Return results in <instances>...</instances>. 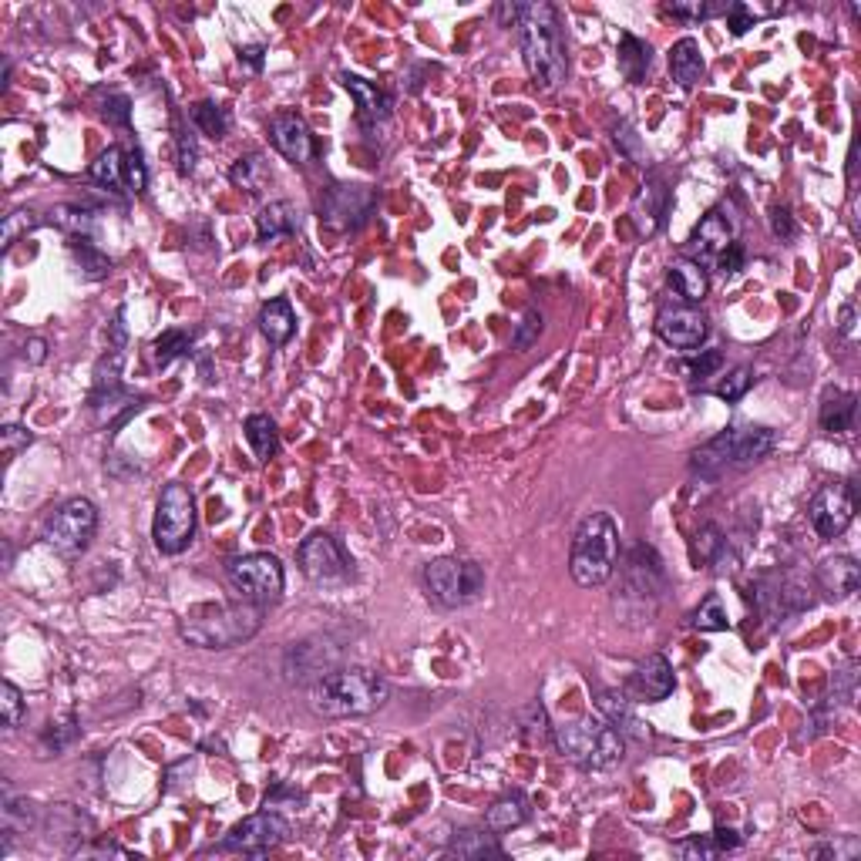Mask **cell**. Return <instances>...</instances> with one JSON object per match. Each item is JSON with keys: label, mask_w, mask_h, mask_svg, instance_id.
Segmentation results:
<instances>
[{"label": "cell", "mask_w": 861, "mask_h": 861, "mask_svg": "<svg viewBox=\"0 0 861 861\" xmlns=\"http://www.w3.org/2000/svg\"><path fill=\"white\" fill-rule=\"evenodd\" d=\"M518 41H522L525 68L535 85L552 91L566 81V41H562V21L552 4H525L518 21Z\"/></svg>", "instance_id": "obj_1"}, {"label": "cell", "mask_w": 861, "mask_h": 861, "mask_svg": "<svg viewBox=\"0 0 861 861\" xmlns=\"http://www.w3.org/2000/svg\"><path fill=\"white\" fill-rule=\"evenodd\" d=\"M391 687L374 670H337L323 673L310 687V710L320 717H367L381 710Z\"/></svg>", "instance_id": "obj_2"}, {"label": "cell", "mask_w": 861, "mask_h": 861, "mask_svg": "<svg viewBox=\"0 0 861 861\" xmlns=\"http://www.w3.org/2000/svg\"><path fill=\"white\" fill-rule=\"evenodd\" d=\"M263 626V606L256 603H219L189 609L179 626L182 640L199 650H229L253 640Z\"/></svg>", "instance_id": "obj_3"}, {"label": "cell", "mask_w": 861, "mask_h": 861, "mask_svg": "<svg viewBox=\"0 0 861 861\" xmlns=\"http://www.w3.org/2000/svg\"><path fill=\"white\" fill-rule=\"evenodd\" d=\"M619 562V529L606 512H592L582 518L576 535H572L569 572L582 589L606 586Z\"/></svg>", "instance_id": "obj_4"}, {"label": "cell", "mask_w": 861, "mask_h": 861, "mask_svg": "<svg viewBox=\"0 0 861 861\" xmlns=\"http://www.w3.org/2000/svg\"><path fill=\"white\" fill-rule=\"evenodd\" d=\"M552 740L572 764L586 767V771H606V767H616L626 754L623 734H619L609 720H599V717L562 720V724L552 727Z\"/></svg>", "instance_id": "obj_5"}, {"label": "cell", "mask_w": 861, "mask_h": 861, "mask_svg": "<svg viewBox=\"0 0 861 861\" xmlns=\"http://www.w3.org/2000/svg\"><path fill=\"white\" fill-rule=\"evenodd\" d=\"M666 589L663 559L653 545L636 542L623 559V589L616 596V613L626 623H650Z\"/></svg>", "instance_id": "obj_6"}, {"label": "cell", "mask_w": 861, "mask_h": 861, "mask_svg": "<svg viewBox=\"0 0 861 861\" xmlns=\"http://www.w3.org/2000/svg\"><path fill=\"white\" fill-rule=\"evenodd\" d=\"M774 448V431L771 428H754V424H730L717 438H710L703 448L693 451V471L714 478L720 468L727 465H751L771 455Z\"/></svg>", "instance_id": "obj_7"}, {"label": "cell", "mask_w": 861, "mask_h": 861, "mask_svg": "<svg viewBox=\"0 0 861 861\" xmlns=\"http://www.w3.org/2000/svg\"><path fill=\"white\" fill-rule=\"evenodd\" d=\"M192 535H196V498L185 485L172 481L162 488L159 505H155L152 542L165 555H179L182 549H189Z\"/></svg>", "instance_id": "obj_8"}, {"label": "cell", "mask_w": 861, "mask_h": 861, "mask_svg": "<svg viewBox=\"0 0 861 861\" xmlns=\"http://www.w3.org/2000/svg\"><path fill=\"white\" fill-rule=\"evenodd\" d=\"M424 586H428L431 599L448 609L468 606L485 592V572L478 562L458 559V555H441L424 566Z\"/></svg>", "instance_id": "obj_9"}, {"label": "cell", "mask_w": 861, "mask_h": 861, "mask_svg": "<svg viewBox=\"0 0 861 861\" xmlns=\"http://www.w3.org/2000/svg\"><path fill=\"white\" fill-rule=\"evenodd\" d=\"M226 576L246 603L266 606V603H276V599L283 596V566H280V559L270 552L239 555V559L229 562Z\"/></svg>", "instance_id": "obj_10"}, {"label": "cell", "mask_w": 861, "mask_h": 861, "mask_svg": "<svg viewBox=\"0 0 861 861\" xmlns=\"http://www.w3.org/2000/svg\"><path fill=\"white\" fill-rule=\"evenodd\" d=\"M98 529V508L88 498H71L44 522V542L61 555H81Z\"/></svg>", "instance_id": "obj_11"}, {"label": "cell", "mask_w": 861, "mask_h": 861, "mask_svg": "<svg viewBox=\"0 0 861 861\" xmlns=\"http://www.w3.org/2000/svg\"><path fill=\"white\" fill-rule=\"evenodd\" d=\"M377 206V192L370 185H330L320 196V222L337 233L360 229Z\"/></svg>", "instance_id": "obj_12"}, {"label": "cell", "mask_w": 861, "mask_h": 861, "mask_svg": "<svg viewBox=\"0 0 861 861\" xmlns=\"http://www.w3.org/2000/svg\"><path fill=\"white\" fill-rule=\"evenodd\" d=\"M296 562H300L303 576L313 582H344L354 572V562L344 552V545L327 532L307 535L296 549Z\"/></svg>", "instance_id": "obj_13"}, {"label": "cell", "mask_w": 861, "mask_h": 861, "mask_svg": "<svg viewBox=\"0 0 861 861\" xmlns=\"http://www.w3.org/2000/svg\"><path fill=\"white\" fill-rule=\"evenodd\" d=\"M91 179H95L101 189L115 192V196H138L148 185V172L138 152H128L122 145H111L98 155V162L91 165Z\"/></svg>", "instance_id": "obj_14"}, {"label": "cell", "mask_w": 861, "mask_h": 861, "mask_svg": "<svg viewBox=\"0 0 861 861\" xmlns=\"http://www.w3.org/2000/svg\"><path fill=\"white\" fill-rule=\"evenodd\" d=\"M740 236V216L734 209V202H720L717 209H710L707 216L700 219V226L693 229L690 236V256L693 263H714V259L724 253L727 246H734Z\"/></svg>", "instance_id": "obj_15"}, {"label": "cell", "mask_w": 861, "mask_h": 861, "mask_svg": "<svg viewBox=\"0 0 861 861\" xmlns=\"http://www.w3.org/2000/svg\"><path fill=\"white\" fill-rule=\"evenodd\" d=\"M858 508V492L851 481H835V485H825L818 495L811 498V525L821 539H838L841 532L851 525Z\"/></svg>", "instance_id": "obj_16"}, {"label": "cell", "mask_w": 861, "mask_h": 861, "mask_svg": "<svg viewBox=\"0 0 861 861\" xmlns=\"http://www.w3.org/2000/svg\"><path fill=\"white\" fill-rule=\"evenodd\" d=\"M290 838V825L276 811H259L253 818L239 821V825L222 838L219 851H243V855H266L276 845Z\"/></svg>", "instance_id": "obj_17"}, {"label": "cell", "mask_w": 861, "mask_h": 861, "mask_svg": "<svg viewBox=\"0 0 861 861\" xmlns=\"http://www.w3.org/2000/svg\"><path fill=\"white\" fill-rule=\"evenodd\" d=\"M656 333L663 337V344L677 350H697L707 340V317L693 307H663L656 317Z\"/></svg>", "instance_id": "obj_18"}, {"label": "cell", "mask_w": 861, "mask_h": 861, "mask_svg": "<svg viewBox=\"0 0 861 861\" xmlns=\"http://www.w3.org/2000/svg\"><path fill=\"white\" fill-rule=\"evenodd\" d=\"M270 138H273L276 152L286 155V159L296 162V165H307L313 155H317V142H313L307 122H303L300 115H293V111H280V115H273Z\"/></svg>", "instance_id": "obj_19"}, {"label": "cell", "mask_w": 861, "mask_h": 861, "mask_svg": "<svg viewBox=\"0 0 861 861\" xmlns=\"http://www.w3.org/2000/svg\"><path fill=\"white\" fill-rule=\"evenodd\" d=\"M666 209H670V192H666L660 175H650V179L640 185V192H636L633 206H629V219H633L636 233L653 236L656 229L663 226Z\"/></svg>", "instance_id": "obj_20"}, {"label": "cell", "mask_w": 861, "mask_h": 861, "mask_svg": "<svg viewBox=\"0 0 861 861\" xmlns=\"http://www.w3.org/2000/svg\"><path fill=\"white\" fill-rule=\"evenodd\" d=\"M629 687H633V693L646 703H656V700H666L673 693V666L666 656L653 653L646 656V660L636 666L633 680H629Z\"/></svg>", "instance_id": "obj_21"}, {"label": "cell", "mask_w": 861, "mask_h": 861, "mask_svg": "<svg viewBox=\"0 0 861 861\" xmlns=\"http://www.w3.org/2000/svg\"><path fill=\"white\" fill-rule=\"evenodd\" d=\"M818 586L828 592L831 599H848L855 596L861 586V566L851 555H835L818 566Z\"/></svg>", "instance_id": "obj_22"}, {"label": "cell", "mask_w": 861, "mask_h": 861, "mask_svg": "<svg viewBox=\"0 0 861 861\" xmlns=\"http://www.w3.org/2000/svg\"><path fill=\"white\" fill-rule=\"evenodd\" d=\"M344 88L354 95L357 111H360V122H364V125L391 118L394 98L387 95V91H381L377 85H370V81H364V78H357V74H344Z\"/></svg>", "instance_id": "obj_23"}, {"label": "cell", "mask_w": 861, "mask_h": 861, "mask_svg": "<svg viewBox=\"0 0 861 861\" xmlns=\"http://www.w3.org/2000/svg\"><path fill=\"white\" fill-rule=\"evenodd\" d=\"M855 411H858V397L848 391H838V387H828L825 397H821V428L831 434H845L855 424Z\"/></svg>", "instance_id": "obj_24"}, {"label": "cell", "mask_w": 861, "mask_h": 861, "mask_svg": "<svg viewBox=\"0 0 861 861\" xmlns=\"http://www.w3.org/2000/svg\"><path fill=\"white\" fill-rule=\"evenodd\" d=\"M596 707H599V714H603L609 724L619 730V734H633V737H646V734H650V730L640 724V717H636L633 703H629L619 690H603V693L596 697Z\"/></svg>", "instance_id": "obj_25"}, {"label": "cell", "mask_w": 861, "mask_h": 861, "mask_svg": "<svg viewBox=\"0 0 861 861\" xmlns=\"http://www.w3.org/2000/svg\"><path fill=\"white\" fill-rule=\"evenodd\" d=\"M670 71L680 88H693L703 74V51L697 37H680L670 48Z\"/></svg>", "instance_id": "obj_26"}, {"label": "cell", "mask_w": 861, "mask_h": 861, "mask_svg": "<svg viewBox=\"0 0 861 861\" xmlns=\"http://www.w3.org/2000/svg\"><path fill=\"white\" fill-rule=\"evenodd\" d=\"M670 283H673V290H677L687 303H700L703 296H707V290H710L707 270H703L700 263H693V259H687V256L673 259V266H670Z\"/></svg>", "instance_id": "obj_27"}, {"label": "cell", "mask_w": 861, "mask_h": 861, "mask_svg": "<svg viewBox=\"0 0 861 861\" xmlns=\"http://www.w3.org/2000/svg\"><path fill=\"white\" fill-rule=\"evenodd\" d=\"M259 330H263V337L270 340V344H286V340L293 337L296 330V317H293V307L290 300H270L263 310H259Z\"/></svg>", "instance_id": "obj_28"}, {"label": "cell", "mask_w": 861, "mask_h": 861, "mask_svg": "<svg viewBox=\"0 0 861 861\" xmlns=\"http://www.w3.org/2000/svg\"><path fill=\"white\" fill-rule=\"evenodd\" d=\"M650 61H653V51L643 37H636V34L619 37V71H623L626 81L640 85L646 78V71H650Z\"/></svg>", "instance_id": "obj_29"}, {"label": "cell", "mask_w": 861, "mask_h": 861, "mask_svg": "<svg viewBox=\"0 0 861 861\" xmlns=\"http://www.w3.org/2000/svg\"><path fill=\"white\" fill-rule=\"evenodd\" d=\"M448 855L478 861V858H502L505 851L498 845V835H492V828H488V831H458L455 841L448 845Z\"/></svg>", "instance_id": "obj_30"}, {"label": "cell", "mask_w": 861, "mask_h": 861, "mask_svg": "<svg viewBox=\"0 0 861 861\" xmlns=\"http://www.w3.org/2000/svg\"><path fill=\"white\" fill-rule=\"evenodd\" d=\"M256 233L263 243L296 233V209L290 206V202H270V206L256 216Z\"/></svg>", "instance_id": "obj_31"}, {"label": "cell", "mask_w": 861, "mask_h": 861, "mask_svg": "<svg viewBox=\"0 0 861 861\" xmlns=\"http://www.w3.org/2000/svg\"><path fill=\"white\" fill-rule=\"evenodd\" d=\"M529 821V798L525 794H505L502 801H495L488 808V828L492 831H512V828H522Z\"/></svg>", "instance_id": "obj_32"}, {"label": "cell", "mask_w": 861, "mask_h": 861, "mask_svg": "<svg viewBox=\"0 0 861 861\" xmlns=\"http://www.w3.org/2000/svg\"><path fill=\"white\" fill-rule=\"evenodd\" d=\"M246 441L259 461H270L276 455V424L270 414H249L246 418Z\"/></svg>", "instance_id": "obj_33"}, {"label": "cell", "mask_w": 861, "mask_h": 861, "mask_svg": "<svg viewBox=\"0 0 861 861\" xmlns=\"http://www.w3.org/2000/svg\"><path fill=\"white\" fill-rule=\"evenodd\" d=\"M229 179H233V185H239V189H246L249 196H259L263 182L270 179V169H266L263 155H246V159H239L233 169H229Z\"/></svg>", "instance_id": "obj_34"}, {"label": "cell", "mask_w": 861, "mask_h": 861, "mask_svg": "<svg viewBox=\"0 0 861 861\" xmlns=\"http://www.w3.org/2000/svg\"><path fill=\"white\" fill-rule=\"evenodd\" d=\"M71 253L78 256L81 270H85L88 280H105L108 270H111V259L101 253V249L91 243L88 236H74L71 239Z\"/></svg>", "instance_id": "obj_35"}, {"label": "cell", "mask_w": 861, "mask_h": 861, "mask_svg": "<svg viewBox=\"0 0 861 861\" xmlns=\"http://www.w3.org/2000/svg\"><path fill=\"white\" fill-rule=\"evenodd\" d=\"M724 549H727V539H724V532H720V525L707 522L697 532V542H693V559H697L700 566H710V562H717L720 555H724Z\"/></svg>", "instance_id": "obj_36"}, {"label": "cell", "mask_w": 861, "mask_h": 861, "mask_svg": "<svg viewBox=\"0 0 861 861\" xmlns=\"http://www.w3.org/2000/svg\"><path fill=\"white\" fill-rule=\"evenodd\" d=\"M189 115H192V125H196L199 132H206L209 138H222L229 132V115L219 105H212V101H199V105H192Z\"/></svg>", "instance_id": "obj_37"}, {"label": "cell", "mask_w": 861, "mask_h": 861, "mask_svg": "<svg viewBox=\"0 0 861 861\" xmlns=\"http://www.w3.org/2000/svg\"><path fill=\"white\" fill-rule=\"evenodd\" d=\"M690 623L697 629H703V633H720V629H727L730 619H727L724 599H720L717 592H710V596L697 606V613H693Z\"/></svg>", "instance_id": "obj_38"}, {"label": "cell", "mask_w": 861, "mask_h": 861, "mask_svg": "<svg viewBox=\"0 0 861 861\" xmlns=\"http://www.w3.org/2000/svg\"><path fill=\"white\" fill-rule=\"evenodd\" d=\"M51 219H54V226L64 229V233H71V236H88L91 222H95V212L81 209V206H61V209L51 212Z\"/></svg>", "instance_id": "obj_39"}, {"label": "cell", "mask_w": 861, "mask_h": 861, "mask_svg": "<svg viewBox=\"0 0 861 861\" xmlns=\"http://www.w3.org/2000/svg\"><path fill=\"white\" fill-rule=\"evenodd\" d=\"M189 347H192V333L189 330H165L162 337L155 340V360L165 367V364H172L175 357H182Z\"/></svg>", "instance_id": "obj_40"}, {"label": "cell", "mask_w": 861, "mask_h": 861, "mask_svg": "<svg viewBox=\"0 0 861 861\" xmlns=\"http://www.w3.org/2000/svg\"><path fill=\"white\" fill-rule=\"evenodd\" d=\"M751 384H754L751 367H737V370H730L724 381L717 384V397H720V401H727V404H737L740 397L751 391Z\"/></svg>", "instance_id": "obj_41"}, {"label": "cell", "mask_w": 861, "mask_h": 861, "mask_svg": "<svg viewBox=\"0 0 861 861\" xmlns=\"http://www.w3.org/2000/svg\"><path fill=\"white\" fill-rule=\"evenodd\" d=\"M37 821V811L34 804L27 801H14L11 794L4 798V828L7 831H27Z\"/></svg>", "instance_id": "obj_42"}, {"label": "cell", "mask_w": 861, "mask_h": 861, "mask_svg": "<svg viewBox=\"0 0 861 861\" xmlns=\"http://www.w3.org/2000/svg\"><path fill=\"white\" fill-rule=\"evenodd\" d=\"M522 720H525V737L532 740H539V744H545V740H549V734H552V727H549V717H545V710H542V703H532V707H525L522 710Z\"/></svg>", "instance_id": "obj_43"}, {"label": "cell", "mask_w": 861, "mask_h": 861, "mask_svg": "<svg viewBox=\"0 0 861 861\" xmlns=\"http://www.w3.org/2000/svg\"><path fill=\"white\" fill-rule=\"evenodd\" d=\"M539 333H542V313L532 307V310H525V317H522V323H518V330L512 337L515 350H529L535 340H539Z\"/></svg>", "instance_id": "obj_44"}, {"label": "cell", "mask_w": 861, "mask_h": 861, "mask_svg": "<svg viewBox=\"0 0 861 861\" xmlns=\"http://www.w3.org/2000/svg\"><path fill=\"white\" fill-rule=\"evenodd\" d=\"M0 707H4V724H7V727L21 724V717H24V697H21V690H17L11 680H4V687H0Z\"/></svg>", "instance_id": "obj_45"}, {"label": "cell", "mask_w": 861, "mask_h": 861, "mask_svg": "<svg viewBox=\"0 0 861 861\" xmlns=\"http://www.w3.org/2000/svg\"><path fill=\"white\" fill-rule=\"evenodd\" d=\"M666 11L673 17H683V21H703V17H714L720 11H727L724 4H703V0H693V4H666Z\"/></svg>", "instance_id": "obj_46"}, {"label": "cell", "mask_w": 861, "mask_h": 861, "mask_svg": "<svg viewBox=\"0 0 861 861\" xmlns=\"http://www.w3.org/2000/svg\"><path fill=\"white\" fill-rule=\"evenodd\" d=\"M831 687H835V700H841V703H855V687H858V663H848V666H841V670L835 673V680H831Z\"/></svg>", "instance_id": "obj_47"}, {"label": "cell", "mask_w": 861, "mask_h": 861, "mask_svg": "<svg viewBox=\"0 0 861 861\" xmlns=\"http://www.w3.org/2000/svg\"><path fill=\"white\" fill-rule=\"evenodd\" d=\"M616 148L626 155V159L643 162V142H640V135H636V128L629 125V122H619V128H616Z\"/></svg>", "instance_id": "obj_48"}, {"label": "cell", "mask_w": 861, "mask_h": 861, "mask_svg": "<svg viewBox=\"0 0 861 861\" xmlns=\"http://www.w3.org/2000/svg\"><path fill=\"white\" fill-rule=\"evenodd\" d=\"M101 115L108 118L111 125H128L132 122V101H128L125 95H108L105 105H101Z\"/></svg>", "instance_id": "obj_49"}, {"label": "cell", "mask_w": 861, "mask_h": 861, "mask_svg": "<svg viewBox=\"0 0 861 861\" xmlns=\"http://www.w3.org/2000/svg\"><path fill=\"white\" fill-rule=\"evenodd\" d=\"M727 27H730V34H734V37L747 34L754 27V11L747 4H730L727 7Z\"/></svg>", "instance_id": "obj_50"}, {"label": "cell", "mask_w": 861, "mask_h": 861, "mask_svg": "<svg viewBox=\"0 0 861 861\" xmlns=\"http://www.w3.org/2000/svg\"><path fill=\"white\" fill-rule=\"evenodd\" d=\"M744 259H747L744 246L734 243V246H727L724 253H720V256L714 259V266H717V270L724 273V276H734V273L744 270Z\"/></svg>", "instance_id": "obj_51"}, {"label": "cell", "mask_w": 861, "mask_h": 861, "mask_svg": "<svg viewBox=\"0 0 861 861\" xmlns=\"http://www.w3.org/2000/svg\"><path fill=\"white\" fill-rule=\"evenodd\" d=\"M0 438H4V451H7V455H17V451L27 448V444L34 441V434L27 431V428H21V424H7V428L0 431Z\"/></svg>", "instance_id": "obj_52"}, {"label": "cell", "mask_w": 861, "mask_h": 861, "mask_svg": "<svg viewBox=\"0 0 861 861\" xmlns=\"http://www.w3.org/2000/svg\"><path fill=\"white\" fill-rule=\"evenodd\" d=\"M724 364V354H720V350H707V354H700L697 360H690L687 364V374H693V377H710L714 374V370Z\"/></svg>", "instance_id": "obj_53"}, {"label": "cell", "mask_w": 861, "mask_h": 861, "mask_svg": "<svg viewBox=\"0 0 861 861\" xmlns=\"http://www.w3.org/2000/svg\"><path fill=\"white\" fill-rule=\"evenodd\" d=\"M179 172L189 175L192 169H196V138H192L189 132H179Z\"/></svg>", "instance_id": "obj_54"}, {"label": "cell", "mask_w": 861, "mask_h": 861, "mask_svg": "<svg viewBox=\"0 0 861 861\" xmlns=\"http://www.w3.org/2000/svg\"><path fill=\"white\" fill-rule=\"evenodd\" d=\"M771 229H774V236H781V239H791V236H794V216H791L788 206H777V209L771 212Z\"/></svg>", "instance_id": "obj_55"}, {"label": "cell", "mask_w": 861, "mask_h": 861, "mask_svg": "<svg viewBox=\"0 0 861 861\" xmlns=\"http://www.w3.org/2000/svg\"><path fill=\"white\" fill-rule=\"evenodd\" d=\"M680 851L687 858H714L717 845H714V838H693V841H683Z\"/></svg>", "instance_id": "obj_56"}, {"label": "cell", "mask_w": 861, "mask_h": 861, "mask_svg": "<svg viewBox=\"0 0 861 861\" xmlns=\"http://www.w3.org/2000/svg\"><path fill=\"white\" fill-rule=\"evenodd\" d=\"M858 851H861V845H858L855 838H851L845 848H838V845H818V848H814V858H825V855H835V858H855Z\"/></svg>", "instance_id": "obj_57"}, {"label": "cell", "mask_w": 861, "mask_h": 861, "mask_svg": "<svg viewBox=\"0 0 861 861\" xmlns=\"http://www.w3.org/2000/svg\"><path fill=\"white\" fill-rule=\"evenodd\" d=\"M24 357H27V364H44V360H48V340L31 337V340H27V347H24Z\"/></svg>", "instance_id": "obj_58"}, {"label": "cell", "mask_w": 861, "mask_h": 861, "mask_svg": "<svg viewBox=\"0 0 861 861\" xmlns=\"http://www.w3.org/2000/svg\"><path fill=\"white\" fill-rule=\"evenodd\" d=\"M522 11H525V4H498V21H502V27H518V21H522Z\"/></svg>", "instance_id": "obj_59"}, {"label": "cell", "mask_w": 861, "mask_h": 861, "mask_svg": "<svg viewBox=\"0 0 861 861\" xmlns=\"http://www.w3.org/2000/svg\"><path fill=\"white\" fill-rule=\"evenodd\" d=\"M710 838H714L717 851H730V848H737V845H740V838H737V831H734V828H717Z\"/></svg>", "instance_id": "obj_60"}, {"label": "cell", "mask_w": 861, "mask_h": 861, "mask_svg": "<svg viewBox=\"0 0 861 861\" xmlns=\"http://www.w3.org/2000/svg\"><path fill=\"white\" fill-rule=\"evenodd\" d=\"M263 48H259V44H253V48H243L239 51V61L243 64H249V71H263Z\"/></svg>", "instance_id": "obj_61"}, {"label": "cell", "mask_w": 861, "mask_h": 861, "mask_svg": "<svg viewBox=\"0 0 861 861\" xmlns=\"http://www.w3.org/2000/svg\"><path fill=\"white\" fill-rule=\"evenodd\" d=\"M838 330L845 333V337H851V333H855V303H845V307H841Z\"/></svg>", "instance_id": "obj_62"}, {"label": "cell", "mask_w": 861, "mask_h": 861, "mask_svg": "<svg viewBox=\"0 0 861 861\" xmlns=\"http://www.w3.org/2000/svg\"><path fill=\"white\" fill-rule=\"evenodd\" d=\"M111 337H115V347L125 344V310H118L115 317V330H111Z\"/></svg>", "instance_id": "obj_63"}]
</instances>
